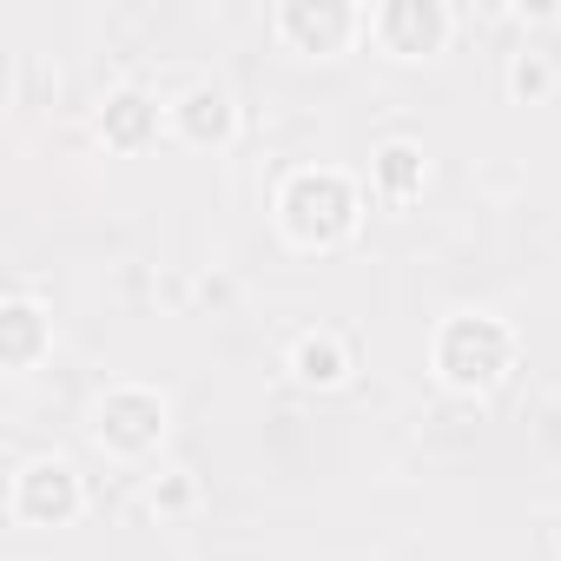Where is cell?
Masks as SVG:
<instances>
[{
	"label": "cell",
	"instance_id": "3",
	"mask_svg": "<svg viewBox=\"0 0 561 561\" xmlns=\"http://www.w3.org/2000/svg\"><path fill=\"white\" fill-rule=\"evenodd\" d=\"M159 397H146V390H119V397H106V410H100V436L106 443H119V449H146L152 436H159Z\"/></svg>",
	"mask_w": 561,
	"mask_h": 561
},
{
	"label": "cell",
	"instance_id": "5",
	"mask_svg": "<svg viewBox=\"0 0 561 561\" xmlns=\"http://www.w3.org/2000/svg\"><path fill=\"white\" fill-rule=\"evenodd\" d=\"M383 41L397 47V54H423V47H436L443 41V8H416V0H397V8H383Z\"/></svg>",
	"mask_w": 561,
	"mask_h": 561
},
{
	"label": "cell",
	"instance_id": "4",
	"mask_svg": "<svg viewBox=\"0 0 561 561\" xmlns=\"http://www.w3.org/2000/svg\"><path fill=\"white\" fill-rule=\"evenodd\" d=\"M80 489H73V469L67 462H34L21 476V515H73Z\"/></svg>",
	"mask_w": 561,
	"mask_h": 561
},
{
	"label": "cell",
	"instance_id": "6",
	"mask_svg": "<svg viewBox=\"0 0 561 561\" xmlns=\"http://www.w3.org/2000/svg\"><path fill=\"white\" fill-rule=\"evenodd\" d=\"M285 34H298L305 47H337L344 34H351V14L344 8H305V0H298V8H285Z\"/></svg>",
	"mask_w": 561,
	"mask_h": 561
},
{
	"label": "cell",
	"instance_id": "11",
	"mask_svg": "<svg viewBox=\"0 0 561 561\" xmlns=\"http://www.w3.org/2000/svg\"><path fill=\"white\" fill-rule=\"evenodd\" d=\"M298 370H305L311 383H331V377H337V344H305V351H298Z\"/></svg>",
	"mask_w": 561,
	"mask_h": 561
},
{
	"label": "cell",
	"instance_id": "9",
	"mask_svg": "<svg viewBox=\"0 0 561 561\" xmlns=\"http://www.w3.org/2000/svg\"><path fill=\"white\" fill-rule=\"evenodd\" d=\"M106 133H113V139H139V133H146V100H139V93H119V100L106 106Z\"/></svg>",
	"mask_w": 561,
	"mask_h": 561
},
{
	"label": "cell",
	"instance_id": "10",
	"mask_svg": "<svg viewBox=\"0 0 561 561\" xmlns=\"http://www.w3.org/2000/svg\"><path fill=\"white\" fill-rule=\"evenodd\" d=\"M377 172H383V185H390V192H410V185L423 179V159H416L410 146H390V152L377 159Z\"/></svg>",
	"mask_w": 561,
	"mask_h": 561
},
{
	"label": "cell",
	"instance_id": "7",
	"mask_svg": "<svg viewBox=\"0 0 561 561\" xmlns=\"http://www.w3.org/2000/svg\"><path fill=\"white\" fill-rule=\"evenodd\" d=\"M225 119H231V113H225V93H211V87H198V93L185 100V126H192L198 139H205V133H225Z\"/></svg>",
	"mask_w": 561,
	"mask_h": 561
},
{
	"label": "cell",
	"instance_id": "1",
	"mask_svg": "<svg viewBox=\"0 0 561 561\" xmlns=\"http://www.w3.org/2000/svg\"><path fill=\"white\" fill-rule=\"evenodd\" d=\"M436 364H443V377L449 383H495L502 377V364H508V331L495 324V318H456L449 331H443V344H436Z\"/></svg>",
	"mask_w": 561,
	"mask_h": 561
},
{
	"label": "cell",
	"instance_id": "2",
	"mask_svg": "<svg viewBox=\"0 0 561 561\" xmlns=\"http://www.w3.org/2000/svg\"><path fill=\"white\" fill-rule=\"evenodd\" d=\"M351 185L337 179V172H298L291 179V192H285V225L298 231V238H337L344 225H351Z\"/></svg>",
	"mask_w": 561,
	"mask_h": 561
},
{
	"label": "cell",
	"instance_id": "8",
	"mask_svg": "<svg viewBox=\"0 0 561 561\" xmlns=\"http://www.w3.org/2000/svg\"><path fill=\"white\" fill-rule=\"evenodd\" d=\"M34 337H41V311L34 305H14L8 311V364H27L34 357Z\"/></svg>",
	"mask_w": 561,
	"mask_h": 561
}]
</instances>
